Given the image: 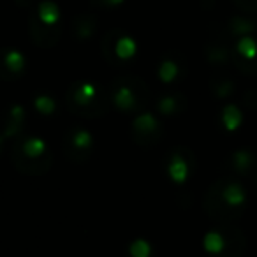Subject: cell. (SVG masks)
<instances>
[{"label":"cell","mask_w":257,"mask_h":257,"mask_svg":"<svg viewBox=\"0 0 257 257\" xmlns=\"http://www.w3.org/2000/svg\"><path fill=\"white\" fill-rule=\"evenodd\" d=\"M111 100L123 114H143L150 104V88L136 74H118L111 83Z\"/></svg>","instance_id":"obj_1"},{"label":"cell","mask_w":257,"mask_h":257,"mask_svg":"<svg viewBox=\"0 0 257 257\" xmlns=\"http://www.w3.org/2000/svg\"><path fill=\"white\" fill-rule=\"evenodd\" d=\"M65 102L71 113L78 116L97 118L104 116L111 107V95L102 88L86 81H76L65 92Z\"/></svg>","instance_id":"obj_2"},{"label":"cell","mask_w":257,"mask_h":257,"mask_svg":"<svg viewBox=\"0 0 257 257\" xmlns=\"http://www.w3.org/2000/svg\"><path fill=\"white\" fill-rule=\"evenodd\" d=\"M9 155L16 169L27 175H44L50 171L53 162L51 152L46 148L44 141L37 138H25V140L15 138Z\"/></svg>","instance_id":"obj_3"},{"label":"cell","mask_w":257,"mask_h":257,"mask_svg":"<svg viewBox=\"0 0 257 257\" xmlns=\"http://www.w3.org/2000/svg\"><path fill=\"white\" fill-rule=\"evenodd\" d=\"M224 185L225 178L217 180L208 190L206 197H204V210L213 220L220 222V224H231V222L238 220L241 217V210H236L225 201L224 196Z\"/></svg>","instance_id":"obj_4"},{"label":"cell","mask_w":257,"mask_h":257,"mask_svg":"<svg viewBox=\"0 0 257 257\" xmlns=\"http://www.w3.org/2000/svg\"><path fill=\"white\" fill-rule=\"evenodd\" d=\"M102 55L109 64L113 65H123L127 64V60H131V57L136 51L134 41L123 34L121 30H109L106 36L102 37V44H100Z\"/></svg>","instance_id":"obj_5"},{"label":"cell","mask_w":257,"mask_h":257,"mask_svg":"<svg viewBox=\"0 0 257 257\" xmlns=\"http://www.w3.org/2000/svg\"><path fill=\"white\" fill-rule=\"evenodd\" d=\"M93 147V138L85 128L74 127L71 128L64 138V152L71 161L83 162L90 157Z\"/></svg>","instance_id":"obj_6"},{"label":"cell","mask_w":257,"mask_h":257,"mask_svg":"<svg viewBox=\"0 0 257 257\" xmlns=\"http://www.w3.org/2000/svg\"><path fill=\"white\" fill-rule=\"evenodd\" d=\"M133 138L140 145H157L162 138V127L157 121V118L150 113L138 114V118L133 123Z\"/></svg>","instance_id":"obj_7"},{"label":"cell","mask_w":257,"mask_h":257,"mask_svg":"<svg viewBox=\"0 0 257 257\" xmlns=\"http://www.w3.org/2000/svg\"><path fill=\"white\" fill-rule=\"evenodd\" d=\"M29 34L37 46L51 48L58 43V39H60L62 29H60V25H57V23H55V25H50V23L43 22L41 16L32 11L29 16Z\"/></svg>","instance_id":"obj_8"},{"label":"cell","mask_w":257,"mask_h":257,"mask_svg":"<svg viewBox=\"0 0 257 257\" xmlns=\"http://www.w3.org/2000/svg\"><path fill=\"white\" fill-rule=\"evenodd\" d=\"M168 157H169L168 171H169V176L173 178V182H176V183L185 182V178L194 171V168H196L194 154L187 147H176Z\"/></svg>","instance_id":"obj_9"},{"label":"cell","mask_w":257,"mask_h":257,"mask_svg":"<svg viewBox=\"0 0 257 257\" xmlns=\"http://www.w3.org/2000/svg\"><path fill=\"white\" fill-rule=\"evenodd\" d=\"M157 74L162 83L166 85H175V83L182 81L187 74V65L185 60L180 53L176 51H169L161 58L157 67Z\"/></svg>","instance_id":"obj_10"},{"label":"cell","mask_w":257,"mask_h":257,"mask_svg":"<svg viewBox=\"0 0 257 257\" xmlns=\"http://www.w3.org/2000/svg\"><path fill=\"white\" fill-rule=\"evenodd\" d=\"M206 58L211 65L215 67H224L229 62H232V50L227 46V41H225V34L215 32L213 39L206 44Z\"/></svg>","instance_id":"obj_11"},{"label":"cell","mask_w":257,"mask_h":257,"mask_svg":"<svg viewBox=\"0 0 257 257\" xmlns=\"http://www.w3.org/2000/svg\"><path fill=\"white\" fill-rule=\"evenodd\" d=\"M218 229H220L222 238H224V248L218 257H241L246 246V239L243 232L236 227H231L229 224H222Z\"/></svg>","instance_id":"obj_12"},{"label":"cell","mask_w":257,"mask_h":257,"mask_svg":"<svg viewBox=\"0 0 257 257\" xmlns=\"http://www.w3.org/2000/svg\"><path fill=\"white\" fill-rule=\"evenodd\" d=\"M229 166L234 173L241 176H248V175H255L257 173V155L252 150H238L231 155L229 159Z\"/></svg>","instance_id":"obj_13"},{"label":"cell","mask_w":257,"mask_h":257,"mask_svg":"<svg viewBox=\"0 0 257 257\" xmlns=\"http://www.w3.org/2000/svg\"><path fill=\"white\" fill-rule=\"evenodd\" d=\"M155 107L164 116H175V114H180L185 111L187 99L182 93H166L155 102Z\"/></svg>","instance_id":"obj_14"},{"label":"cell","mask_w":257,"mask_h":257,"mask_svg":"<svg viewBox=\"0 0 257 257\" xmlns=\"http://www.w3.org/2000/svg\"><path fill=\"white\" fill-rule=\"evenodd\" d=\"M97 27H99V22L93 15H78L72 18L71 23V30L76 36V39L85 41L88 37H92L95 34Z\"/></svg>","instance_id":"obj_15"},{"label":"cell","mask_w":257,"mask_h":257,"mask_svg":"<svg viewBox=\"0 0 257 257\" xmlns=\"http://www.w3.org/2000/svg\"><path fill=\"white\" fill-rule=\"evenodd\" d=\"M4 69H2V79H16L23 74L25 71V58L23 55H20L18 51H9L8 55L4 57Z\"/></svg>","instance_id":"obj_16"},{"label":"cell","mask_w":257,"mask_h":257,"mask_svg":"<svg viewBox=\"0 0 257 257\" xmlns=\"http://www.w3.org/2000/svg\"><path fill=\"white\" fill-rule=\"evenodd\" d=\"M257 30V22L248 16H232L227 22L225 32L231 36H248Z\"/></svg>","instance_id":"obj_17"},{"label":"cell","mask_w":257,"mask_h":257,"mask_svg":"<svg viewBox=\"0 0 257 257\" xmlns=\"http://www.w3.org/2000/svg\"><path fill=\"white\" fill-rule=\"evenodd\" d=\"M23 121H25V109L22 106H15L8 114V120H6V127L4 133H2V138L8 140V138H13L22 131Z\"/></svg>","instance_id":"obj_18"},{"label":"cell","mask_w":257,"mask_h":257,"mask_svg":"<svg viewBox=\"0 0 257 257\" xmlns=\"http://www.w3.org/2000/svg\"><path fill=\"white\" fill-rule=\"evenodd\" d=\"M211 92L215 93V97L218 99H227L231 97V93L234 92V83L232 79H229L225 74H220V72H215V76L211 78Z\"/></svg>","instance_id":"obj_19"},{"label":"cell","mask_w":257,"mask_h":257,"mask_svg":"<svg viewBox=\"0 0 257 257\" xmlns=\"http://www.w3.org/2000/svg\"><path fill=\"white\" fill-rule=\"evenodd\" d=\"M37 15L41 16V20L50 25H55L58 20V8L51 2V0H44L43 4H39V9H37Z\"/></svg>","instance_id":"obj_20"},{"label":"cell","mask_w":257,"mask_h":257,"mask_svg":"<svg viewBox=\"0 0 257 257\" xmlns=\"http://www.w3.org/2000/svg\"><path fill=\"white\" fill-rule=\"evenodd\" d=\"M224 123L227 125L229 131H234L239 123H241V114H239L236 106H227L224 109Z\"/></svg>","instance_id":"obj_21"},{"label":"cell","mask_w":257,"mask_h":257,"mask_svg":"<svg viewBox=\"0 0 257 257\" xmlns=\"http://www.w3.org/2000/svg\"><path fill=\"white\" fill-rule=\"evenodd\" d=\"M131 257H152V248L147 241H136L128 248Z\"/></svg>","instance_id":"obj_22"},{"label":"cell","mask_w":257,"mask_h":257,"mask_svg":"<svg viewBox=\"0 0 257 257\" xmlns=\"http://www.w3.org/2000/svg\"><path fill=\"white\" fill-rule=\"evenodd\" d=\"M36 107H37V111H41L43 114H51L55 111V107H57V104H55V100L50 99V97H37Z\"/></svg>","instance_id":"obj_23"},{"label":"cell","mask_w":257,"mask_h":257,"mask_svg":"<svg viewBox=\"0 0 257 257\" xmlns=\"http://www.w3.org/2000/svg\"><path fill=\"white\" fill-rule=\"evenodd\" d=\"M232 2H234L243 13H246V15L257 13V0H232Z\"/></svg>","instance_id":"obj_24"},{"label":"cell","mask_w":257,"mask_h":257,"mask_svg":"<svg viewBox=\"0 0 257 257\" xmlns=\"http://www.w3.org/2000/svg\"><path fill=\"white\" fill-rule=\"evenodd\" d=\"M92 2L100 8H113V6H120L123 0H92Z\"/></svg>","instance_id":"obj_25"},{"label":"cell","mask_w":257,"mask_h":257,"mask_svg":"<svg viewBox=\"0 0 257 257\" xmlns=\"http://www.w3.org/2000/svg\"><path fill=\"white\" fill-rule=\"evenodd\" d=\"M253 178H255V185H257V173H255V176H253Z\"/></svg>","instance_id":"obj_26"}]
</instances>
